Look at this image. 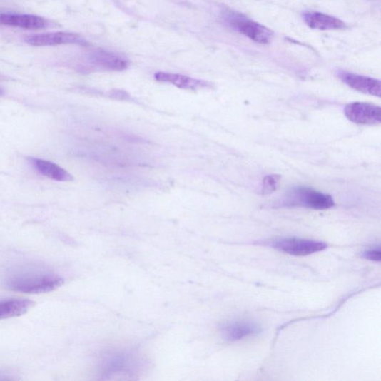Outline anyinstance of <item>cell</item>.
I'll use <instances>...</instances> for the list:
<instances>
[{
	"instance_id": "d6986e66",
	"label": "cell",
	"mask_w": 381,
	"mask_h": 381,
	"mask_svg": "<svg viewBox=\"0 0 381 381\" xmlns=\"http://www.w3.org/2000/svg\"><path fill=\"white\" fill-rule=\"evenodd\" d=\"M4 93V91L1 88H0V96H3Z\"/></svg>"
},
{
	"instance_id": "6da1fadb",
	"label": "cell",
	"mask_w": 381,
	"mask_h": 381,
	"mask_svg": "<svg viewBox=\"0 0 381 381\" xmlns=\"http://www.w3.org/2000/svg\"><path fill=\"white\" fill-rule=\"evenodd\" d=\"M63 283L61 277L54 274L29 273L11 277L7 280L6 285L14 291L36 294L53 291Z\"/></svg>"
},
{
	"instance_id": "9a60e30c",
	"label": "cell",
	"mask_w": 381,
	"mask_h": 381,
	"mask_svg": "<svg viewBox=\"0 0 381 381\" xmlns=\"http://www.w3.org/2000/svg\"><path fill=\"white\" fill-rule=\"evenodd\" d=\"M34 305L32 301L13 299L0 301V320L20 317L27 313Z\"/></svg>"
},
{
	"instance_id": "7a4b0ae2",
	"label": "cell",
	"mask_w": 381,
	"mask_h": 381,
	"mask_svg": "<svg viewBox=\"0 0 381 381\" xmlns=\"http://www.w3.org/2000/svg\"><path fill=\"white\" fill-rule=\"evenodd\" d=\"M224 20L235 31L256 43L267 44L273 39L272 31L240 13L228 11L224 15Z\"/></svg>"
},
{
	"instance_id": "277c9868",
	"label": "cell",
	"mask_w": 381,
	"mask_h": 381,
	"mask_svg": "<svg viewBox=\"0 0 381 381\" xmlns=\"http://www.w3.org/2000/svg\"><path fill=\"white\" fill-rule=\"evenodd\" d=\"M270 245L276 250L296 256L314 254L324 250L327 247L322 241L298 238L276 239L271 242Z\"/></svg>"
},
{
	"instance_id": "30bf717a",
	"label": "cell",
	"mask_w": 381,
	"mask_h": 381,
	"mask_svg": "<svg viewBox=\"0 0 381 381\" xmlns=\"http://www.w3.org/2000/svg\"><path fill=\"white\" fill-rule=\"evenodd\" d=\"M337 76L350 88L362 93L380 97L381 83L379 80L345 71H339Z\"/></svg>"
},
{
	"instance_id": "8fae6325",
	"label": "cell",
	"mask_w": 381,
	"mask_h": 381,
	"mask_svg": "<svg viewBox=\"0 0 381 381\" xmlns=\"http://www.w3.org/2000/svg\"><path fill=\"white\" fill-rule=\"evenodd\" d=\"M136 362L133 357L126 352L108 355L103 359L101 370L103 375H112L118 373H130L136 369Z\"/></svg>"
},
{
	"instance_id": "4fadbf2b",
	"label": "cell",
	"mask_w": 381,
	"mask_h": 381,
	"mask_svg": "<svg viewBox=\"0 0 381 381\" xmlns=\"http://www.w3.org/2000/svg\"><path fill=\"white\" fill-rule=\"evenodd\" d=\"M154 78L158 81L168 83L183 90L196 91L210 88L212 86L210 82L168 73H157L154 75Z\"/></svg>"
},
{
	"instance_id": "2e32d148",
	"label": "cell",
	"mask_w": 381,
	"mask_h": 381,
	"mask_svg": "<svg viewBox=\"0 0 381 381\" xmlns=\"http://www.w3.org/2000/svg\"><path fill=\"white\" fill-rule=\"evenodd\" d=\"M280 181V176L271 175L267 176L263 181V193L270 195L275 192Z\"/></svg>"
},
{
	"instance_id": "52a82bcc",
	"label": "cell",
	"mask_w": 381,
	"mask_h": 381,
	"mask_svg": "<svg viewBox=\"0 0 381 381\" xmlns=\"http://www.w3.org/2000/svg\"><path fill=\"white\" fill-rule=\"evenodd\" d=\"M0 24L28 30L46 29L54 26L44 17L26 14H0Z\"/></svg>"
},
{
	"instance_id": "5bb4252c",
	"label": "cell",
	"mask_w": 381,
	"mask_h": 381,
	"mask_svg": "<svg viewBox=\"0 0 381 381\" xmlns=\"http://www.w3.org/2000/svg\"><path fill=\"white\" fill-rule=\"evenodd\" d=\"M31 163L41 175L51 180L67 182L73 180V176L59 165L45 160L32 158Z\"/></svg>"
},
{
	"instance_id": "5b68a950",
	"label": "cell",
	"mask_w": 381,
	"mask_h": 381,
	"mask_svg": "<svg viewBox=\"0 0 381 381\" xmlns=\"http://www.w3.org/2000/svg\"><path fill=\"white\" fill-rule=\"evenodd\" d=\"M344 113L355 124L374 126L381 122V109L372 103L354 102L344 109Z\"/></svg>"
},
{
	"instance_id": "9c48e42d",
	"label": "cell",
	"mask_w": 381,
	"mask_h": 381,
	"mask_svg": "<svg viewBox=\"0 0 381 381\" xmlns=\"http://www.w3.org/2000/svg\"><path fill=\"white\" fill-rule=\"evenodd\" d=\"M220 332L225 340L235 342L255 336L262 332V328L251 321L235 320L223 324Z\"/></svg>"
},
{
	"instance_id": "3957f363",
	"label": "cell",
	"mask_w": 381,
	"mask_h": 381,
	"mask_svg": "<svg viewBox=\"0 0 381 381\" xmlns=\"http://www.w3.org/2000/svg\"><path fill=\"white\" fill-rule=\"evenodd\" d=\"M285 204L317 210L331 209L335 205L332 196L307 187L292 188L287 195Z\"/></svg>"
},
{
	"instance_id": "ac0fdd59",
	"label": "cell",
	"mask_w": 381,
	"mask_h": 381,
	"mask_svg": "<svg viewBox=\"0 0 381 381\" xmlns=\"http://www.w3.org/2000/svg\"><path fill=\"white\" fill-rule=\"evenodd\" d=\"M112 97L117 99L123 100L128 98V94L124 91H115L112 93Z\"/></svg>"
},
{
	"instance_id": "7c38bea8",
	"label": "cell",
	"mask_w": 381,
	"mask_h": 381,
	"mask_svg": "<svg viewBox=\"0 0 381 381\" xmlns=\"http://www.w3.org/2000/svg\"><path fill=\"white\" fill-rule=\"evenodd\" d=\"M303 20L310 29L318 30H340L346 28V25L337 17L317 11L303 13Z\"/></svg>"
},
{
	"instance_id": "ba28073f",
	"label": "cell",
	"mask_w": 381,
	"mask_h": 381,
	"mask_svg": "<svg viewBox=\"0 0 381 381\" xmlns=\"http://www.w3.org/2000/svg\"><path fill=\"white\" fill-rule=\"evenodd\" d=\"M88 61L93 66L111 72H122L129 66V61L124 56L103 49L93 51Z\"/></svg>"
},
{
	"instance_id": "8992f818",
	"label": "cell",
	"mask_w": 381,
	"mask_h": 381,
	"mask_svg": "<svg viewBox=\"0 0 381 381\" xmlns=\"http://www.w3.org/2000/svg\"><path fill=\"white\" fill-rule=\"evenodd\" d=\"M25 41L33 46H51L66 44H88L78 34L67 31L47 32L28 36Z\"/></svg>"
},
{
	"instance_id": "e0dca14e",
	"label": "cell",
	"mask_w": 381,
	"mask_h": 381,
	"mask_svg": "<svg viewBox=\"0 0 381 381\" xmlns=\"http://www.w3.org/2000/svg\"><path fill=\"white\" fill-rule=\"evenodd\" d=\"M362 257L373 262H380V247L371 248L362 253Z\"/></svg>"
}]
</instances>
